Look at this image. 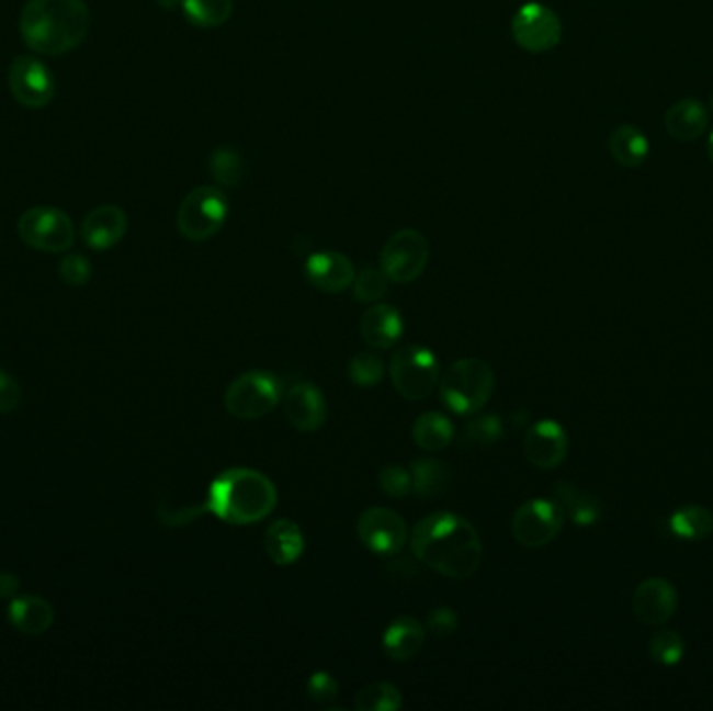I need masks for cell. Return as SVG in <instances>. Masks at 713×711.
<instances>
[{
    "instance_id": "6da1fadb",
    "label": "cell",
    "mask_w": 713,
    "mask_h": 711,
    "mask_svg": "<svg viewBox=\"0 0 713 711\" xmlns=\"http://www.w3.org/2000/svg\"><path fill=\"white\" fill-rule=\"evenodd\" d=\"M409 543L421 564L451 580H467L483 564L478 530L451 511L426 516L416 523Z\"/></svg>"
},
{
    "instance_id": "7a4b0ae2",
    "label": "cell",
    "mask_w": 713,
    "mask_h": 711,
    "mask_svg": "<svg viewBox=\"0 0 713 711\" xmlns=\"http://www.w3.org/2000/svg\"><path fill=\"white\" fill-rule=\"evenodd\" d=\"M88 30L90 9L84 0H27L20 18L25 46L48 57L78 48Z\"/></svg>"
},
{
    "instance_id": "3957f363",
    "label": "cell",
    "mask_w": 713,
    "mask_h": 711,
    "mask_svg": "<svg viewBox=\"0 0 713 711\" xmlns=\"http://www.w3.org/2000/svg\"><path fill=\"white\" fill-rule=\"evenodd\" d=\"M207 514L231 526H249L265 520L275 505L278 490L265 474L251 467H230L211 482Z\"/></svg>"
},
{
    "instance_id": "277c9868",
    "label": "cell",
    "mask_w": 713,
    "mask_h": 711,
    "mask_svg": "<svg viewBox=\"0 0 713 711\" xmlns=\"http://www.w3.org/2000/svg\"><path fill=\"white\" fill-rule=\"evenodd\" d=\"M495 372L476 357L460 359L444 370L439 380V395L442 405L460 416L480 411L493 397Z\"/></svg>"
},
{
    "instance_id": "5b68a950",
    "label": "cell",
    "mask_w": 713,
    "mask_h": 711,
    "mask_svg": "<svg viewBox=\"0 0 713 711\" xmlns=\"http://www.w3.org/2000/svg\"><path fill=\"white\" fill-rule=\"evenodd\" d=\"M391 380L400 397L423 400L434 393L441 380L437 357L421 345H403L391 359Z\"/></svg>"
},
{
    "instance_id": "8992f818",
    "label": "cell",
    "mask_w": 713,
    "mask_h": 711,
    "mask_svg": "<svg viewBox=\"0 0 713 711\" xmlns=\"http://www.w3.org/2000/svg\"><path fill=\"white\" fill-rule=\"evenodd\" d=\"M228 196L215 187H199L186 194L178 210V230L190 242L210 240L228 219Z\"/></svg>"
},
{
    "instance_id": "52a82bcc",
    "label": "cell",
    "mask_w": 713,
    "mask_h": 711,
    "mask_svg": "<svg viewBox=\"0 0 713 711\" xmlns=\"http://www.w3.org/2000/svg\"><path fill=\"white\" fill-rule=\"evenodd\" d=\"M282 398L280 380L263 372L252 370L236 377L224 395V405L228 414L238 419L265 418Z\"/></svg>"
},
{
    "instance_id": "ba28073f",
    "label": "cell",
    "mask_w": 713,
    "mask_h": 711,
    "mask_svg": "<svg viewBox=\"0 0 713 711\" xmlns=\"http://www.w3.org/2000/svg\"><path fill=\"white\" fill-rule=\"evenodd\" d=\"M18 232L23 242L36 251L65 252L76 242V228L71 217L55 207H32L25 211L20 217Z\"/></svg>"
},
{
    "instance_id": "9c48e42d",
    "label": "cell",
    "mask_w": 713,
    "mask_h": 711,
    "mask_svg": "<svg viewBox=\"0 0 713 711\" xmlns=\"http://www.w3.org/2000/svg\"><path fill=\"white\" fill-rule=\"evenodd\" d=\"M430 259V247L421 232L414 228L395 232L380 255V268L391 282L409 284L420 278Z\"/></svg>"
},
{
    "instance_id": "30bf717a",
    "label": "cell",
    "mask_w": 713,
    "mask_h": 711,
    "mask_svg": "<svg viewBox=\"0 0 713 711\" xmlns=\"http://www.w3.org/2000/svg\"><path fill=\"white\" fill-rule=\"evenodd\" d=\"M566 516L553 499H530L513 514L511 532L525 549H543L559 537Z\"/></svg>"
},
{
    "instance_id": "8fae6325",
    "label": "cell",
    "mask_w": 713,
    "mask_h": 711,
    "mask_svg": "<svg viewBox=\"0 0 713 711\" xmlns=\"http://www.w3.org/2000/svg\"><path fill=\"white\" fill-rule=\"evenodd\" d=\"M562 32L564 27L557 13L541 2H525L511 20L513 41L534 55L548 53L562 43Z\"/></svg>"
},
{
    "instance_id": "7c38bea8",
    "label": "cell",
    "mask_w": 713,
    "mask_h": 711,
    "mask_svg": "<svg viewBox=\"0 0 713 711\" xmlns=\"http://www.w3.org/2000/svg\"><path fill=\"white\" fill-rule=\"evenodd\" d=\"M356 537L376 555H397L407 544V523L388 507H370L356 520Z\"/></svg>"
},
{
    "instance_id": "4fadbf2b",
    "label": "cell",
    "mask_w": 713,
    "mask_h": 711,
    "mask_svg": "<svg viewBox=\"0 0 713 711\" xmlns=\"http://www.w3.org/2000/svg\"><path fill=\"white\" fill-rule=\"evenodd\" d=\"M9 88L20 105L43 109L55 97V78L43 61L32 55H22L11 64Z\"/></svg>"
},
{
    "instance_id": "5bb4252c",
    "label": "cell",
    "mask_w": 713,
    "mask_h": 711,
    "mask_svg": "<svg viewBox=\"0 0 713 711\" xmlns=\"http://www.w3.org/2000/svg\"><path fill=\"white\" fill-rule=\"evenodd\" d=\"M569 439L564 426L555 419H541L528 428L524 455L539 470H555L567 458Z\"/></svg>"
},
{
    "instance_id": "9a60e30c",
    "label": "cell",
    "mask_w": 713,
    "mask_h": 711,
    "mask_svg": "<svg viewBox=\"0 0 713 711\" xmlns=\"http://www.w3.org/2000/svg\"><path fill=\"white\" fill-rule=\"evenodd\" d=\"M678 607V590L666 578H647L632 595V613L645 627H664Z\"/></svg>"
},
{
    "instance_id": "2e32d148",
    "label": "cell",
    "mask_w": 713,
    "mask_h": 711,
    "mask_svg": "<svg viewBox=\"0 0 713 711\" xmlns=\"http://www.w3.org/2000/svg\"><path fill=\"white\" fill-rule=\"evenodd\" d=\"M353 261L336 251L315 252L305 263L307 282L321 293H344L355 282Z\"/></svg>"
},
{
    "instance_id": "e0dca14e",
    "label": "cell",
    "mask_w": 713,
    "mask_h": 711,
    "mask_svg": "<svg viewBox=\"0 0 713 711\" xmlns=\"http://www.w3.org/2000/svg\"><path fill=\"white\" fill-rule=\"evenodd\" d=\"M284 414L296 430L315 432L326 424L328 403L314 384L296 382L284 395Z\"/></svg>"
},
{
    "instance_id": "ac0fdd59",
    "label": "cell",
    "mask_w": 713,
    "mask_h": 711,
    "mask_svg": "<svg viewBox=\"0 0 713 711\" xmlns=\"http://www.w3.org/2000/svg\"><path fill=\"white\" fill-rule=\"evenodd\" d=\"M127 232L126 211L117 205H101L86 215L82 238L92 251L113 249Z\"/></svg>"
},
{
    "instance_id": "d6986e66",
    "label": "cell",
    "mask_w": 713,
    "mask_h": 711,
    "mask_svg": "<svg viewBox=\"0 0 713 711\" xmlns=\"http://www.w3.org/2000/svg\"><path fill=\"white\" fill-rule=\"evenodd\" d=\"M7 620L18 632L38 636L55 624V607L41 595H18L9 601Z\"/></svg>"
},
{
    "instance_id": "ffe728a7",
    "label": "cell",
    "mask_w": 713,
    "mask_h": 711,
    "mask_svg": "<svg viewBox=\"0 0 713 711\" xmlns=\"http://www.w3.org/2000/svg\"><path fill=\"white\" fill-rule=\"evenodd\" d=\"M363 340L374 349H391L403 336V317L393 305H372L359 321Z\"/></svg>"
},
{
    "instance_id": "44dd1931",
    "label": "cell",
    "mask_w": 713,
    "mask_h": 711,
    "mask_svg": "<svg viewBox=\"0 0 713 711\" xmlns=\"http://www.w3.org/2000/svg\"><path fill=\"white\" fill-rule=\"evenodd\" d=\"M263 549L275 565H293L305 553V537L298 523L280 518L268 526Z\"/></svg>"
},
{
    "instance_id": "7402d4cb",
    "label": "cell",
    "mask_w": 713,
    "mask_h": 711,
    "mask_svg": "<svg viewBox=\"0 0 713 711\" xmlns=\"http://www.w3.org/2000/svg\"><path fill=\"white\" fill-rule=\"evenodd\" d=\"M664 126L674 140L691 143L710 126V111L697 99H682L666 111Z\"/></svg>"
},
{
    "instance_id": "603a6c76",
    "label": "cell",
    "mask_w": 713,
    "mask_h": 711,
    "mask_svg": "<svg viewBox=\"0 0 713 711\" xmlns=\"http://www.w3.org/2000/svg\"><path fill=\"white\" fill-rule=\"evenodd\" d=\"M426 643V628L411 616H400L382 636L384 653L395 662H411Z\"/></svg>"
},
{
    "instance_id": "cb8c5ba5",
    "label": "cell",
    "mask_w": 713,
    "mask_h": 711,
    "mask_svg": "<svg viewBox=\"0 0 713 711\" xmlns=\"http://www.w3.org/2000/svg\"><path fill=\"white\" fill-rule=\"evenodd\" d=\"M553 501L559 505V509L564 511V516L569 522L582 526V528L597 522L601 518V509H603V505L592 493L566 481L557 482L553 486Z\"/></svg>"
},
{
    "instance_id": "d4e9b609",
    "label": "cell",
    "mask_w": 713,
    "mask_h": 711,
    "mask_svg": "<svg viewBox=\"0 0 713 711\" xmlns=\"http://www.w3.org/2000/svg\"><path fill=\"white\" fill-rule=\"evenodd\" d=\"M647 136L636 126H620L609 136V153L622 168H641L649 157Z\"/></svg>"
},
{
    "instance_id": "484cf974",
    "label": "cell",
    "mask_w": 713,
    "mask_h": 711,
    "mask_svg": "<svg viewBox=\"0 0 713 711\" xmlns=\"http://www.w3.org/2000/svg\"><path fill=\"white\" fill-rule=\"evenodd\" d=\"M668 526L682 541H705L713 534V514L703 505H684L671 514Z\"/></svg>"
},
{
    "instance_id": "4316f807",
    "label": "cell",
    "mask_w": 713,
    "mask_h": 711,
    "mask_svg": "<svg viewBox=\"0 0 713 711\" xmlns=\"http://www.w3.org/2000/svg\"><path fill=\"white\" fill-rule=\"evenodd\" d=\"M411 490L423 497L432 499L442 495L451 484L449 467L439 460H416L411 463Z\"/></svg>"
},
{
    "instance_id": "83f0119b",
    "label": "cell",
    "mask_w": 713,
    "mask_h": 711,
    "mask_svg": "<svg viewBox=\"0 0 713 711\" xmlns=\"http://www.w3.org/2000/svg\"><path fill=\"white\" fill-rule=\"evenodd\" d=\"M455 439V428L451 419L439 411L421 414L414 424V440L423 451H442Z\"/></svg>"
},
{
    "instance_id": "f1b7e54d",
    "label": "cell",
    "mask_w": 713,
    "mask_h": 711,
    "mask_svg": "<svg viewBox=\"0 0 713 711\" xmlns=\"http://www.w3.org/2000/svg\"><path fill=\"white\" fill-rule=\"evenodd\" d=\"M184 15L196 27H219L234 13L231 0H182Z\"/></svg>"
},
{
    "instance_id": "f546056e",
    "label": "cell",
    "mask_w": 713,
    "mask_h": 711,
    "mask_svg": "<svg viewBox=\"0 0 713 711\" xmlns=\"http://www.w3.org/2000/svg\"><path fill=\"white\" fill-rule=\"evenodd\" d=\"M210 169L217 187L234 189L245 176V159L236 148H215L210 155Z\"/></svg>"
},
{
    "instance_id": "4dcf8cb0",
    "label": "cell",
    "mask_w": 713,
    "mask_h": 711,
    "mask_svg": "<svg viewBox=\"0 0 713 711\" xmlns=\"http://www.w3.org/2000/svg\"><path fill=\"white\" fill-rule=\"evenodd\" d=\"M687 653V645L680 632L670 630V628H661L657 630L649 641V655L650 659L657 666H666V668H674L684 659Z\"/></svg>"
},
{
    "instance_id": "1f68e13d",
    "label": "cell",
    "mask_w": 713,
    "mask_h": 711,
    "mask_svg": "<svg viewBox=\"0 0 713 711\" xmlns=\"http://www.w3.org/2000/svg\"><path fill=\"white\" fill-rule=\"evenodd\" d=\"M403 706L400 690L391 682H372L356 692V711H397Z\"/></svg>"
},
{
    "instance_id": "d6a6232c",
    "label": "cell",
    "mask_w": 713,
    "mask_h": 711,
    "mask_svg": "<svg viewBox=\"0 0 713 711\" xmlns=\"http://www.w3.org/2000/svg\"><path fill=\"white\" fill-rule=\"evenodd\" d=\"M503 435V424L497 416H478L465 426L462 444L467 449H484L493 447Z\"/></svg>"
},
{
    "instance_id": "836d02e7",
    "label": "cell",
    "mask_w": 713,
    "mask_h": 711,
    "mask_svg": "<svg viewBox=\"0 0 713 711\" xmlns=\"http://www.w3.org/2000/svg\"><path fill=\"white\" fill-rule=\"evenodd\" d=\"M391 278L382 268H363L353 282V296L359 303H376L388 293Z\"/></svg>"
},
{
    "instance_id": "e575fe53",
    "label": "cell",
    "mask_w": 713,
    "mask_h": 711,
    "mask_svg": "<svg viewBox=\"0 0 713 711\" xmlns=\"http://www.w3.org/2000/svg\"><path fill=\"white\" fill-rule=\"evenodd\" d=\"M349 377L351 382L361 386V388H370L376 386L384 377V361L382 357L370 351L356 353L351 361H349Z\"/></svg>"
},
{
    "instance_id": "d590c367",
    "label": "cell",
    "mask_w": 713,
    "mask_h": 711,
    "mask_svg": "<svg viewBox=\"0 0 713 711\" xmlns=\"http://www.w3.org/2000/svg\"><path fill=\"white\" fill-rule=\"evenodd\" d=\"M380 490L388 497L400 499L411 490V472L400 465H384L378 474Z\"/></svg>"
},
{
    "instance_id": "8d00e7d4",
    "label": "cell",
    "mask_w": 713,
    "mask_h": 711,
    "mask_svg": "<svg viewBox=\"0 0 713 711\" xmlns=\"http://www.w3.org/2000/svg\"><path fill=\"white\" fill-rule=\"evenodd\" d=\"M59 275L64 280L65 284L69 286H84L92 275V266L90 261L86 259L84 255L80 252H71V255H65L59 263Z\"/></svg>"
},
{
    "instance_id": "74e56055",
    "label": "cell",
    "mask_w": 713,
    "mask_h": 711,
    "mask_svg": "<svg viewBox=\"0 0 713 711\" xmlns=\"http://www.w3.org/2000/svg\"><path fill=\"white\" fill-rule=\"evenodd\" d=\"M305 690H307V697L314 703L328 706L338 697V682H336L335 676H330L328 672H315V674H312V678L307 680V689Z\"/></svg>"
},
{
    "instance_id": "f35d334b",
    "label": "cell",
    "mask_w": 713,
    "mask_h": 711,
    "mask_svg": "<svg viewBox=\"0 0 713 711\" xmlns=\"http://www.w3.org/2000/svg\"><path fill=\"white\" fill-rule=\"evenodd\" d=\"M460 627V618L457 613L451 609V607H437L428 613V620H426V628L439 636V639H446L451 636L455 630Z\"/></svg>"
},
{
    "instance_id": "ab89813d",
    "label": "cell",
    "mask_w": 713,
    "mask_h": 711,
    "mask_svg": "<svg viewBox=\"0 0 713 711\" xmlns=\"http://www.w3.org/2000/svg\"><path fill=\"white\" fill-rule=\"evenodd\" d=\"M207 509L205 505H196V507H169L168 503H161L159 505V520L166 523V526H173V528H180V526H186V523H192L199 516H203Z\"/></svg>"
},
{
    "instance_id": "60d3db41",
    "label": "cell",
    "mask_w": 713,
    "mask_h": 711,
    "mask_svg": "<svg viewBox=\"0 0 713 711\" xmlns=\"http://www.w3.org/2000/svg\"><path fill=\"white\" fill-rule=\"evenodd\" d=\"M22 403V386L9 372L0 370V414H13Z\"/></svg>"
},
{
    "instance_id": "b9f144b4",
    "label": "cell",
    "mask_w": 713,
    "mask_h": 711,
    "mask_svg": "<svg viewBox=\"0 0 713 711\" xmlns=\"http://www.w3.org/2000/svg\"><path fill=\"white\" fill-rule=\"evenodd\" d=\"M20 588H22V583H20V576L13 574V572H0V599H15L20 595Z\"/></svg>"
},
{
    "instance_id": "7bdbcfd3",
    "label": "cell",
    "mask_w": 713,
    "mask_h": 711,
    "mask_svg": "<svg viewBox=\"0 0 713 711\" xmlns=\"http://www.w3.org/2000/svg\"><path fill=\"white\" fill-rule=\"evenodd\" d=\"M161 9H166V11H171V9H176V7H182V0H155Z\"/></svg>"
},
{
    "instance_id": "ee69618b",
    "label": "cell",
    "mask_w": 713,
    "mask_h": 711,
    "mask_svg": "<svg viewBox=\"0 0 713 711\" xmlns=\"http://www.w3.org/2000/svg\"><path fill=\"white\" fill-rule=\"evenodd\" d=\"M708 155H710V159H712L713 163V129L712 134H710V138H708Z\"/></svg>"
},
{
    "instance_id": "f6af8a7d",
    "label": "cell",
    "mask_w": 713,
    "mask_h": 711,
    "mask_svg": "<svg viewBox=\"0 0 713 711\" xmlns=\"http://www.w3.org/2000/svg\"><path fill=\"white\" fill-rule=\"evenodd\" d=\"M710 106H712V111H713V94H712V99H710Z\"/></svg>"
}]
</instances>
